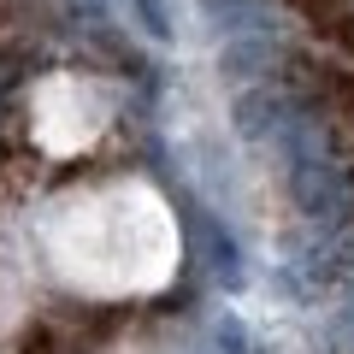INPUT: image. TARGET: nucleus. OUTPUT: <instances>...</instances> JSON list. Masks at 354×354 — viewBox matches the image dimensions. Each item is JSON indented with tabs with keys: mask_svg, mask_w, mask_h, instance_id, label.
<instances>
[{
	"mask_svg": "<svg viewBox=\"0 0 354 354\" xmlns=\"http://www.w3.org/2000/svg\"><path fill=\"white\" fill-rule=\"evenodd\" d=\"M41 248L53 278L83 301H136L177 272L171 207L136 177L59 195L41 218Z\"/></svg>",
	"mask_w": 354,
	"mask_h": 354,
	"instance_id": "nucleus-1",
	"label": "nucleus"
},
{
	"mask_svg": "<svg viewBox=\"0 0 354 354\" xmlns=\"http://www.w3.org/2000/svg\"><path fill=\"white\" fill-rule=\"evenodd\" d=\"M113 118V101L95 77H48V83L30 95V136H36L41 153L53 160H71V153L95 148Z\"/></svg>",
	"mask_w": 354,
	"mask_h": 354,
	"instance_id": "nucleus-2",
	"label": "nucleus"
},
{
	"mask_svg": "<svg viewBox=\"0 0 354 354\" xmlns=\"http://www.w3.org/2000/svg\"><path fill=\"white\" fill-rule=\"evenodd\" d=\"M18 330H24V295L0 278V354L18 348Z\"/></svg>",
	"mask_w": 354,
	"mask_h": 354,
	"instance_id": "nucleus-3",
	"label": "nucleus"
},
{
	"mask_svg": "<svg viewBox=\"0 0 354 354\" xmlns=\"http://www.w3.org/2000/svg\"><path fill=\"white\" fill-rule=\"evenodd\" d=\"M101 354H153V348H148V342H142V337H118V342H106Z\"/></svg>",
	"mask_w": 354,
	"mask_h": 354,
	"instance_id": "nucleus-4",
	"label": "nucleus"
}]
</instances>
